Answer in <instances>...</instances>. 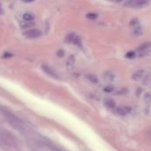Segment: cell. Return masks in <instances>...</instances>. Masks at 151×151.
<instances>
[{
	"mask_svg": "<svg viewBox=\"0 0 151 151\" xmlns=\"http://www.w3.org/2000/svg\"><path fill=\"white\" fill-rule=\"evenodd\" d=\"M27 145L30 151H60L50 141L39 136H29L27 140Z\"/></svg>",
	"mask_w": 151,
	"mask_h": 151,
	"instance_id": "obj_1",
	"label": "cell"
},
{
	"mask_svg": "<svg viewBox=\"0 0 151 151\" xmlns=\"http://www.w3.org/2000/svg\"><path fill=\"white\" fill-rule=\"evenodd\" d=\"M0 147L5 151H20L18 140L6 130H0Z\"/></svg>",
	"mask_w": 151,
	"mask_h": 151,
	"instance_id": "obj_2",
	"label": "cell"
},
{
	"mask_svg": "<svg viewBox=\"0 0 151 151\" xmlns=\"http://www.w3.org/2000/svg\"><path fill=\"white\" fill-rule=\"evenodd\" d=\"M0 113L2 114L6 121L15 130L19 132H26V125L18 116L9 110L8 109L5 108L3 106H0Z\"/></svg>",
	"mask_w": 151,
	"mask_h": 151,
	"instance_id": "obj_3",
	"label": "cell"
},
{
	"mask_svg": "<svg viewBox=\"0 0 151 151\" xmlns=\"http://www.w3.org/2000/svg\"><path fill=\"white\" fill-rule=\"evenodd\" d=\"M24 36L28 39H36L42 36V32L37 28H31V29H28L26 32H24Z\"/></svg>",
	"mask_w": 151,
	"mask_h": 151,
	"instance_id": "obj_4",
	"label": "cell"
},
{
	"mask_svg": "<svg viewBox=\"0 0 151 151\" xmlns=\"http://www.w3.org/2000/svg\"><path fill=\"white\" fill-rule=\"evenodd\" d=\"M42 69L43 70V72H44L45 73H47V74H48L50 77H51V78L58 79V80H59L60 79L59 76L58 75V73H57L53 69H51L50 66H48V65H42Z\"/></svg>",
	"mask_w": 151,
	"mask_h": 151,
	"instance_id": "obj_5",
	"label": "cell"
},
{
	"mask_svg": "<svg viewBox=\"0 0 151 151\" xmlns=\"http://www.w3.org/2000/svg\"><path fill=\"white\" fill-rule=\"evenodd\" d=\"M131 109L129 107H117L115 108V112L119 116H125L127 112L130 111Z\"/></svg>",
	"mask_w": 151,
	"mask_h": 151,
	"instance_id": "obj_6",
	"label": "cell"
},
{
	"mask_svg": "<svg viewBox=\"0 0 151 151\" xmlns=\"http://www.w3.org/2000/svg\"><path fill=\"white\" fill-rule=\"evenodd\" d=\"M35 22H34L33 21H22V22L21 23V28H22V29H28V28H33L34 26H35Z\"/></svg>",
	"mask_w": 151,
	"mask_h": 151,
	"instance_id": "obj_7",
	"label": "cell"
},
{
	"mask_svg": "<svg viewBox=\"0 0 151 151\" xmlns=\"http://www.w3.org/2000/svg\"><path fill=\"white\" fill-rule=\"evenodd\" d=\"M104 104H105V106L109 109H115V107H116L115 102L110 98H105L104 99Z\"/></svg>",
	"mask_w": 151,
	"mask_h": 151,
	"instance_id": "obj_8",
	"label": "cell"
},
{
	"mask_svg": "<svg viewBox=\"0 0 151 151\" xmlns=\"http://www.w3.org/2000/svg\"><path fill=\"white\" fill-rule=\"evenodd\" d=\"M144 72L143 70H139V71L135 72V73L132 74V80H140V79L143 77Z\"/></svg>",
	"mask_w": 151,
	"mask_h": 151,
	"instance_id": "obj_9",
	"label": "cell"
},
{
	"mask_svg": "<svg viewBox=\"0 0 151 151\" xmlns=\"http://www.w3.org/2000/svg\"><path fill=\"white\" fill-rule=\"evenodd\" d=\"M74 58H73V56H70L69 58H68V60H67L66 62V66L68 69H72L73 67V65H74Z\"/></svg>",
	"mask_w": 151,
	"mask_h": 151,
	"instance_id": "obj_10",
	"label": "cell"
},
{
	"mask_svg": "<svg viewBox=\"0 0 151 151\" xmlns=\"http://www.w3.org/2000/svg\"><path fill=\"white\" fill-rule=\"evenodd\" d=\"M151 45V43H149V42H147V43H143L142 44H140V46L137 48V50L138 51H143V50H147V48H149Z\"/></svg>",
	"mask_w": 151,
	"mask_h": 151,
	"instance_id": "obj_11",
	"label": "cell"
},
{
	"mask_svg": "<svg viewBox=\"0 0 151 151\" xmlns=\"http://www.w3.org/2000/svg\"><path fill=\"white\" fill-rule=\"evenodd\" d=\"M34 19H35V17H34V15L30 13H24V15H23V20L26 21H34Z\"/></svg>",
	"mask_w": 151,
	"mask_h": 151,
	"instance_id": "obj_12",
	"label": "cell"
},
{
	"mask_svg": "<svg viewBox=\"0 0 151 151\" xmlns=\"http://www.w3.org/2000/svg\"><path fill=\"white\" fill-rule=\"evenodd\" d=\"M87 78H88L91 82H93V83H97V82H98V79H97V77L95 76V75H93V74H88L87 75Z\"/></svg>",
	"mask_w": 151,
	"mask_h": 151,
	"instance_id": "obj_13",
	"label": "cell"
},
{
	"mask_svg": "<svg viewBox=\"0 0 151 151\" xmlns=\"http://www.w3.org/2000/svg\"><path fill=\"white\" fill-rule=\"evenodd\" d=\"M74 36H75V34H73V33L69 34V35L66 36V38H65V42H66V43H73V40Z\"/></svg>",
	"mask_w": 151,
	"mask_h": 151,
	"instance_id": "obj_14",
	"label": "cell"
},
{
	"mask_svg": "<svg viewBox=\"0 0 151 151\" xmlns=\"http://www.w3.org/2000/svg\"><path fill=\"white\" fill-rule=\"evenodd\" d=\"M87 18L90 20H95L97 18V14L96 13H89L87 14Z\"/></svg>",
	"mask_w": 151,
	"mask_h": 151,
	"instance_id": "obj_15",
	"label": "cell"
},
{
	"mask_svg": "<svg viewBox=\"0 0 151 151\" xmlns=\"http://www.w3.org/2000/svg\"><path fill=\"white\" fill-rule=\"evenodd\" d=\"M135 57V52L134 51H128L125 54V58H133Z\"/></svg>",
	"mask_w": 151,
	"mask_h": 151,
	"instance_id": "obj_16",
	"label": "cell"
},
{
	"mask_svg": "<svg viewBox=\"0 0 151 151\" xmlns=\"http://www.w3.org/2000/svg\"><path fill=\"white\" fill-rule=\"evenodd\" d=\"M150 77H151V75H150V74L146 75L145 78H144V80H143V84H145V85H147V84H148L149 80H150Z\"/></svg>",
	"mask_w": 151,
	"mask_h": 151,
	"instance_id": "obj_17",
	"label": "cell"
},
{
	"mask_svg": "<svg viewBox=\"0 0 151 151\" xmlns=\"http://www.w3.org/2000/svg\"><path fill=\"white\" fill-rule=\"evenodd\" d=\"M104 91L107 92V93H110V92L113 91V88H112V87H110V86H107L104 88Z\"/></svg>",
	"mask_w": 151,
	"mask_h": 151,
	"instance_id": "obj_18",
	"label": "cell"
},
{
	"mask_svg": "<svg viewBox=\"0 0 151 151\" xmlns=\"http://www.w3.org/2000/svg\"><path fill=\"white\" fill-rule=\"evenodd\" d=\"M57 54H58V56L59 57V58H62V57L64 56V55H65V52H64L63 50H59L58 51V52H57Z\"/></svg>",
	"mask_w": 151,
	"mask_h": 151,
	"instance_id": "obj_19",
	"label": "cell"
},
{
	"mask_svg": "<svg viewBox=\"0 0 151 151\" xmlns=\"http://www.w3.org/2000/svg\"><path fill=\"white\" fill-rule=\"evenodd\" d=\"M22 1L25 3H31V2H33L34 0H22Z\"/></svg>",
	"mask_w": 151,
	"mask_h": 151,
	"instance_id": "obj_20",
	"label": "cell"
},
{
	"mask_svg": "<svg viewBox=\"0 0 151 151\" xmlns=\"http://www.w3.org/2000/svg\"><path fill=\"white\" fill-rule=\"evenodd\" d=\"M136 23H137V21H136V20H133V21H132V22H131L130 24H131V25H133V24H136Z\"/></svg>",
	"mask_w": 151,
	"mask_h": 151,
	"instance_id": "obj_21",
	"label": "cell"
},
{
	"mask_svg": "<svg viewBox=\"0 0 151 151\" xmlns=\"http://www.w3.org/2000/svg\"><path fill=\"white\" fill-rule=\"evenodd\" d=\"M3 13H4V11H3L2 7H1V5H0V15L3 14Z\"/></svg>",
	"mask_w": 151,
	"mask_h": 151,
	"instance_id": "obj_22",
	"label": "cell"
},
{
	"mask_svg": "<svg viewBox=\"0 0 151 151\" xmlns=\"http://www.w3.org/2000/svg\"><path fill=\"white\" fill-rule=\"evenodd\" d=\"M116 2H117V3H119V2H122V1H123V0H115Z\"/></svg>",
	"mask_w": 151,
	"mask_h": 151,
	"instance_id": "obj_23",
	"label": "cell"
}]
</instances>
